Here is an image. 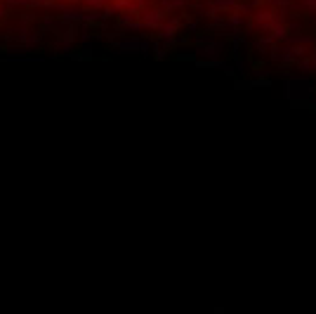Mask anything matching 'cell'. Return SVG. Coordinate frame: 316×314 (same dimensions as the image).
<instances>
[{
	"label": "cell",
	"instance_id": "6da1fadb",
	"mask_svg": "<svg viewBox=\"0 0 316 314\" xmlns=\"http://www.w3.org/2000/svg\"><path fill=\"white\" fill-rule=\"evenodd\" d=\"M316 92L314 83L309 80V78H290V80H285V90L283 95L288 99H293V102H305V99H312Z\"/></svg>",
	"mask_w": 316,
	"mask_h": 314
}]
</instances>
